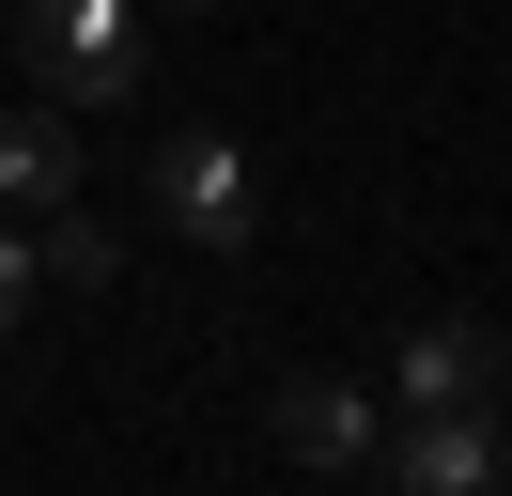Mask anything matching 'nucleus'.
Returning <instances> with one entry per match:
<instances>
[{
  "label": "nucleus",
  "mask_w": 512,
  "mask_h": 496,
  "mask_svg": "<svg viewBox=\"0 0 512 496\" xmlns=\"http://www.w3.org/2000/svg\"><path fill=\"white\" fill-rule=\"evenodd\" d=\"M156 217L202 248V264H249V248H264V171H249V140L171 124V140H156Z\"/></svg>",
  "instance_id": "f257e3e1"
},
{
  "label": "nucleus",
  "mask_w": 512,
  "mask_h": 496,
  "mask_svg": "<svg viewBox=\"0 0 512 496\" xmlns=\"http://www.w3.org/2000/svg\"><path fill=\"white\" fill-rule=\"evenodd\" d=\"M16 47H32V78L63 93V109H125L140 93V0H16Z\"/></svg>",
  "instance_id": "f03ea898"
},
{
  "label": "nucleus",
  "mask_w": 512,
  "mask_h": 496,
  "mask_svg": "<svg viewBox=\"0 0 512 496\" xmlns=\"http://www.w3.org/2000/svg\"><path fill=\"white\" fill-rule=\"evenodd\" d=\"M497 372H512V341L466 326V310H419L388 341V403H497Z\"/></svg>",
  "instance_id": "7ed1b4c3"
},
{
  "label": "nucleus",
  "mask_w": 512,
  "mask_h": 496,
  "mask_svg": "<svg viewBox=\"0 0 512 496\" xmlns=\"http://www.w3.org/2000/svg\"><path fill=\"white\" fill-rule=\"evenodd\" d=\"M264 419H280V450H295V465L357 481V465H373V434H388V388H342V372H295V388L264 403Z\"/></svg>",
  "instance_id": "20e7f679"
},
{
  "label": "nucleus",
  "mask_w": 512,
  "mask_h": 496,
  "mask_svg": "<svg viewBox=\"0 0 512 496\" xmlns=\"http://www.w3.org/2000/svg\"><path fill=\"white\" fill-rule=\"evenodd\" d=\"M373 465L404 496H481L497 481V434H481V403H404V434H373Z\"/></svg>",
  "instance_id": "39448f33"
},
{
  "label": "nucleus",
  "mask_w": 512,
  "mask_h": 496,
  "mask_svg": "<svg viewBox=\"0 0 512 496\" xmlns=\"http://www.w3.org/2000/svg\"><path fill=\"white\" fill-rule=\"evenodd\" d=\"M0 202H16V217L78 202V109H63V93H32V109H0Z\"/></svg>",
  "instance_id": "423d86ee"
},
{
  "label": "nucleus",
  "mask_w": 512,
  "mask_h": 496,
  "mask_svg": "<svg viewBox=\"0 0 512 496\" xmlns=\"http://www.w3.org/2000/svg\"><path fill=\"white\" fill-rule=\"evenodd\" d=\"M32 264L63 279V295H109V279H125V248H109L94 202H47V217H32Z\"/></svg>",
  "instance_id": "0eeeda50"
},
{
  "label": "nucleus",
  "mask_w": 512,
  "mask_h": 496,
  "mask_svg": "<svg viewBox=\"0 0 512 496\" xmlns=\"http://www.w3.org/2000/svg\"><path fill=\"white\" fill-rule=\"evenodd\" d=\"M32 279H47V264H32V233H0V341L32 326Z\"/></svg>",
  "instance_id": "6e6552de"
},
{
  "label": "nucleus",
  "mask_w": 512,
  "mask_h": 496,
  "mask_svg": "<svg viewBox=\"0 0 512 496\" xmlns=\"http://www.w3.org/2000/svg\"><path fill=\"white\" fill-rule=\"evenodd\" d=\"M140 16H218V0H140Z\"/></svg>",
  "instance_id": "1a4fd4ad"
},
{
  "label": "nucleus",
  "mask_w": 512,
  "mask_h": 496,
  "mask_svg": "<svg viewBox=\"0 0 512 496\" xmlns=\"http://www.w3.org/2000/svg\"><path fill=\"white\" fill-rule=\"evenodd\" d=\"M0 16H16V0H0Z\"/></svg>",
  "instance_id": "9d476101"
}]
</instances>
